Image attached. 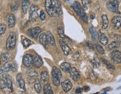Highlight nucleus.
<instances>
[{
	"label": "nucleus",
	"instance_id": "obj_1",
	"mask_svg": "<svg viewBox=\"0 0 121 94\" xmlns=\"http://www.w3.org/2000/svg\"><path fill=\"white\" fill-rule=\"evenodd\" d=\"M45 8L48 15L52 17L62 15L61 3L59 0H45Z\"/></svg>",
	"mask_w": 121,
	"mask_h": 94
},
{
	"label": "nucleus",
	"instance_id": "obj_2",
	"mask_svg": "<svg viewBox=\"0 0 121 94\" xmlns=\"http://www.w3.org/2000/svg\"><path fill=\"white\" fill-rule=\"evenodd\" d=\"M72 8H73V10L75 11L76 13L78 15V17L82 19V20L84 22H85V23H88V20H87V17L86 15V13L85 12L84 8H82L81 6V5H80L79 2H75L72 5Z\"/></svg>",
	"mask_w": 121,
	"mask_h": 94
},
{
	"label": "nucleus",
	"instance_id": "obj_3",
	"mask_svg": "<svg viewBox=\"0 0 121 94\" xmlns=\"http://www.w3.org/2000/svg\"><path fill=\"white\" fill-rule=\"evenodd\" d=\"M62 78V73L60 70L56 67L53 66L52 70V80L55 86H59L60 84V79Z\"/></svg>",
	"mask_w": 121,
	"mask_h": 94
},
{
	"label": "nucleus",
	"instance_id": "obj_4",
	"mask_svg": "<svg viewBox=\"0 0 121 94\" xmlns=\"http://www.w3.org/2000/svg\"><path fill=\"white\" fill-rule=\"evenodd\" d=\"M16 34L14 32H11L10 34H9L8 39L6 40V49L8 50H13L15 48L16 46Z\"/></svg>",
	"mask_w": 121,
	"mask_h": 94
},
{
	"label": "nucleus",
	"instance_id": "obj_5",
	"mask_svg": "<svg viewBox=\"0 0 121 94\" xmlns=\"http://www.w3.org/2000/svg\"><path fill=\"white\" fill-rule=\"evenodd\" d=\"M106 7L108 10L115 14H120L119 11V1L118 0H110L106 4Z\"/></svg>",
	"mask_w": 121,
	"mask_h": 94
},
{
	"label": "nucleus",
	"instance_id": "obj_6",
	"mask_svg": "<svg viewBox=\"0 0 121 94\" xmlns=\"http://www.w3.org/2000/svg\"><path fill=\"white\" fill-rule=\"evenodd\" d=\"M39 11V8L36 5H32L30 7L29 9V19L30 21L34 22L37 20V18L38 17V11Z\"/></svg>",
	"mask_w": 121,
	"mask_h": 94
},
{
	"label": "nucleus",
	"instance_id": "obj_7",
	"mask_svg": "<svg viewBox=\"0 0 121 94\" xmlns=\"http://www.w3.org/2000/svg\"><path fill=\"white\" fill-rule=\"evenodd\" d=\"M33 59L34 56L29 54H26L23 56L22 58V64L27 68H31L33 65Z\"/></svg>",
	"mask_w": 121,
	"mask_h": 94
},
{
	"label": "nucleus",
	"instance_id": "obj_8",
	"mask_svg": "<svg viewBox=\"0 0 121 94\" xmlns=\"http://www.w3.org/2000/svg\"><path fill=\"white\" fill-rule=\"evenodd\" d=\"M110 58L116 64H121V52L119 50H114L110 54Z\"/></svg>",
	"mask_w": 121,
	"mask_h": 94
},
{
	"label": "nucleus",
	"instance_id": "obj_9",
	"mask_svg": "<svg viewBox=\"0 0 121 94\" xmlns=\"http://www.w3.org/2000/svg\"><path fill=\"white\" fill-rule=\"evenodd\" d=\"M41 29L38 26H36V27H34V28H31L27 32V34L29 36H30L32 39H36L37 38H38L40 35V33L41 32Z\"/></svg>",
	"mask_w": 121,
	"mask_h": 94
},
{
	"label": "nucleus",
	"instance_id": "obj_10",
	"mask_svg": "<svg viewBox=\"0 0 121 94\" xmlns=\"http://www.w3.org/2000/svg\"><path fill=\"white\" fill-rule=\"evenodd\" d=\"M111 26L113 29L115 30H119L121 27V17L120 16H114L111 20Z\"/></svg>",
	"mask_w": 121,
	"mask_h": 94
},
{
	"label": "nucleus",
	"instance_id": "obj_11",
	"mask_svg": "<svg viewBox=\"0 0 121 94\" xmlns=\"http://www.w3.org/2000/svg\"><path fill=\"white\" fill-rule=\"evenodd\" d=\"M59 43L60 45V48L62 49V51L64 52V54L65 56H68L69 54H71V49L69 48V47L66 44V42H65L64 40L60 39L59 41Z\"/></svg>",
	"mask_w": 121,
	"mask_h": 94
},
{
	"label": "nucleus",
	"instance_id": "obj_12",
	"mask_svg": "<svg viewBox=\"0 0 121 94\" xmlns=\"http://www.w3.org/2000/svg\"><path fill=\"white\" fill-rule=\"evenodd\" d=\"M61 87H62L63 90L65 93H67V92H69L72 89L73 84H72V82L69 81V79H67V80H65L64 81H63L61 83Z\"/></svg>",
	"mask_w": 121,
	"mask_h": 94
},
{
	"label": "nucleus",
	"instance_id": "obj_13",
	"mask_svg": "<svg viewBox=\"0 0 121 94\" xmlns=\"http://www.w3.org/2000/svg\"><path fill=\"white\" fill-rule=\"evenodd\" d=\"M69 73V74H70V77L73 81H77L80 78V74L76 68L72 67Z\"/></svg>",
	"mask_w": 121,
	"mask_h": 94
},
{
	"label": "nucleus",
	"instance_id": "obj_14",
	"mask_svg": "<svg viewBox=\"0 0 121 94\" xmlns=\"http://www.w3.org/2000/svg\"><path fill=\"white\" fill-rule=\"evenodd\" d=\"M39 42L42 45H43L45 48H47L48 45H49V41H48V39H47V35H46V33H41L39 36Z\"/></svg>",
	"mask_w": 121,
	"mask_h": 94
},
{
	"label": "nucleus",
	"instance_id": "obj_15",
	"mask_svg": "<svg viewBox=\"0 0 121 94\" xmlns=\"http://www.w3.org/2000/svg\"><path fill=\"white\" fill-rule=\"evenodd\" d=\"M1 78H2L4 81V84H5V86L10 90V91H13V84H12V81L10 78V77L8 75H2L1 76Z\"/></svg>",
	"mask_w": 121,
	"mask_h": 94
},
{
	"label": "nucleus",
	"instance_id": "obj_16",
	"mask_svg": "<svg viewBox=\"0 0 121 94\" xmlns=\"http://www.w3.org/2000/svg\"><path fill=\"white\" fill-rule=\"evenodd\" d=\"M17 81L18 83V85H19V87L21 90H22V91H26L25 81H24V80L22 79V75L21 73H19L17 75Z\"/></svg>",
	"mask_w": 121,
	"mask_h": 94
},
{
	"label": "nucleus",
	"instance_id": "obj_17",
	"mask_svg": "<svg viewBox=\"0 0 121 94\" xmlns=\"http://www.w3.org/2000/svg\"><path fill=\"white\" fill-rule=\"evenodd\" d=\"M43 60H42V58L40 56L35 54L34 56V59H33V65L36 68H40L43 65Z\"/></svg>",
	"mask_w": 121,
	"mask_h": 94
},
{
	"label": "nucleus",
	"instance_id": "obj_18",
	"mask_svg": "<svg viewBox=\"0 0 121 94\" xmlns=\"http://www.w3.org/2000/svg\"><path fill=\"white\" fill-rule=\"evenodd\" d=\"M7 21H8V26L9 28H12L15 26L16 23V18L15 16L13 14H9L7 17Z\"/></svg>",
	"mask_w": 121,
	"mask_h": 94
},
{
	"label": "nucleus",
	"instance_id": "obj_19",
	"mask_svg": "<svg viewBox=\"0 0 121 94\" xmlns=\"http://www.w3.org/2000/svg\"><path fill=\"white\" fill-rule=\"evenodd\" d=\"M98 39H99V42L102 45H108V38L106 37V35L104 33H102V32H99Z\"/></svg>",
	"mask_w": 121,
	"mask_h": 94
},
{
	"label": "nucleus",
	"instance_id": "obj_20",
	"mask_svg": "<svg viewBox=\"0 0 121 94\" xmlns=\"http://www.w3.org/2000/svg\"><path fill=\"white\" fill-rule=\"evenodd\" d=\"M4 70H5V72H10V71H14L15 69H17V66L14 63L8 62L6 63H4Z\"/></svg>",
	"mask_w": 121,
	"mask_h": 94
},
{
	"label": "nucleus",
	"instance_id": "obj_21",
	"mask_svg": "<svg viewBox=\"0 0 121 94\" xmlns=\"http://www.w3.org/2000/svg\"><path fill=\"white\" fill-rule=\"evenodd\" d=\"M49 75L47 71H43L40 73V80L43 84H46L49 81Z\"/></svg>",
	"mask_w": 121,
	"mask_h": 94
},
{
	"label": "nucleus",
	"instance_id": "obj_22",
	"mask_svg": "<svg viewBox=\"0 0 121 94\" xmlns=\"http://www.w3.org/2000/svg\"><path fill=\"white\" fill-rule=\"evenodd\" d=\"M29 4H30L29 0H22V11L24 15H26L28 11Z\"/></svg>",
	"mask_w": 121,
	"mask_h": 94
},
{
	"label": "nucleus",
	"instance_id": "obj_23",
	"mask_svg": "<svg viewBox=\"0 0 121 94\" xmlns=\"http://www.w3.org/2000/svg\"><path fill=\"white\" fill-rule=\"evenodd\" d=\"M102 29L106 30L109 25V20H108V18L107 17V15H103L102 16Z\"/></svg>",
	"mask_w": 121,
	"mask_h": 94
},
{
	"label": "nucleus",
	"instance_id": "obj_24",
	"mask_svg": "<svg viewBox=\"0 0 121 94\" xmlns=\"http://www.w3.org/2000/svg\"><path fill=\"white\" fill-rule=\"evenodd\" d=\"M60 67L65 72H69V71H70V69L72 68L70 64H69V63H67V62H64L63 63L60 64Z\"/></svg>",
	"mask_w": 121,
	"mask_h": 94
},
{
	"label": "nucleus",
	"instance_id": "obj_25",
	"mask_svg": "<svg viewBox=\"0 0 121 94\" xmlns=\"http://www.w3.org/2000/svg\"><path fill=\"white\" fill-rule=\"evenodd\" d=\"M46 35H47L49 44H50L51 45H52V46H55V41L53 35L49 31H48L47 32H46Z\"/></svg>",
	"mask_w": 121,
	"mask_h": 94
},
{
	"label": "nucleus",
	"instance_id": "obj_26",
	"mask_svg": "<svg viewBox=\"0 0 121 94\" xmlns=\"http://www.w3.org/2000/svg\"><path fill=\"white\" fill-rule=\"evenodd\" d=\"M120 46V42H118L117 41H112L111 43H110L108 45V48L109 50H115L117 48H119Z\"/></svg>",
	"mask_w": 121,
	"mask_h": 94
},
{
	"label": "nucleus",
	"instance_id": "obj_27",
	"mask_svg": "<svg viewBox=\"0 0 121 94\" xmlns=\"http://www.w3.org/2000/svg\"><path fill=\"white\" fill-rule=\"evenodd\" d=\"M89 30H90V33H91V38H92V40L94 41V42H96V41H97V34H96V30H95V29L94 28V26H91V27H90V29H89Z\"/></svg>",
	"mask_w": 121,
	"mask_h": 94
},
{
	"label": "nucleus",
	"instance_id": "obj_28",
	"mask_svg": "<svg viewBox=\"0 0 121 94\" xmlns=\"http://www.w3.org/2000/svg\"><path fill=\"white\" fill-rule=\"evenodd\" d=\"M43 94H53L52 87L49 84H45V86L43 87Z\"/></svg>",
	"mask_w": 121,
	"mask_h": 94
},
{
	"label": "nucleus",
	"instance_id": "obj_29",
	"mask_svg": "<svg viewBox=\"0 0 121 94\" xmlns=\"http://www.w3.org/2000/svg\"><path fill=\"white\" fill-rule=\"evenodd\" d=\"M22 44L23 47H24V48H27L32 44V41L30 39H27V38H24L22 41Z\"/></svg>",
	"mask_w": 121,
	"mask_h": 94
},
{
	"label": "nucleus",
	"instance_id": "obj_30",
	"mask_svg": "<svg viewBox=\"0 0 121 94\" xmlns=\"http://www.w3.org/2000/svg\"><path fill=\"white\" fill-rule=\"evenodd\" d=\"M94 48L96 50V51L98 52L99 54H102V55H103L105 54V50L103 49V48L100 45H98V44H95L94 45Z\"/></svg>",
	"mask_w": 121,
	"mask_h": 94
},
{
	"label": "nucleus",
	"instance_id": "obj_31",
	"mask_svg": "<svg viewBox=\"0 0 121 94\" xmlns=\"http://www.w3.org/2000/svg\"><path fill=\"white\" fill-rule=\"evenodd\" d=\"M102 59V63H103L105 65V66L107 67V68H108V69H110V70H114V65H112V64H111V63H110L109 62H108V61H107L106 59H103V58H102V59Z\"/></svg>",
	"mask_w": 121,
	"mask_h": 94
},
{
	"label": "nucleus",
	"instance_id": "obj_32",
	"mask_svg": "<svg viewBox=\"0 0 121 94\" xmlns=\"http://www.w3.org/2000/svg\"><path fill=\"white\" fill-rule=\"evenodd\" d=\"M82 6L84 8V9L87 10L91 5V1L90 0H82Z\"/></svg>",
	"mask_w": 121,
	"mask_h": 94
},
{
	"label": "nucleus",
	"instance_id": "obj_33",
	"mask_svg": "<svg viewBox=\"0 0 121 94\" xmlns=\"http://www.w3.org/2000/svg\"><path fill=\"white\" fill-rule=\"evenodd\" d=\"M58 35L60 38H62V39H66V35H64V28L63 27H59L58 29Z\"/></svg>",
	"mask_w": 121,
	"mask_h": 94
},
{
	"label": "nucleus",
	"instance_id": "obj_34",
	"mask_svg": "<svg viewBox=\"0 0 121 94\" xmlns=\"http://www.w3.org/2000/svg\"><path fill=\"white\" fill-rule=\"evenodd\" d=\"M1 60L4 63H6L8 62V56L5 53H2L1 54Z\"/></svg>",
	"mask_w": 121,
	"mask_h": 94
},
{
	"label": "nucleus",
	"instance_id": "obj_35",
	"mask_svg": "<svg viewBox=\"0 0 121 94\" xmlns=\"http://www.w3.org/2000/svg\"><path fill=\"white\" fill-rule=\"evenodd\" d=\"M26 73L30 77H37L38 75V74L37 73L36 71H35V70H31V69L28 70V71L26 72Z\"/></svg>",
	"mask_w": 121,
	"mask_h": 94
},
{
	"label": "nucleus",
	"instance_id": "obj_36",
	"mask_svg": "<svg viewBox=\"0 0 121 94\" xmlns=\"http://www.w3.org/2000/svg\"><path fill=\"white\" fill-rule=\"evenodd\" d=\"M34 87H35L37 93H40V92H41V84L40 82H36L34 85Z\"/></svg>",
	"mask_w": 121,
	"mask_h": 94
},
{
	"label": "nucleus",
	"instance_id": "obj_37",
	"mask_svg": "<svg viewBox=\"0 0 121 94\" xmlns=\"http://www.w3.org/2000/svg\"><path fill=\"white\" fill-rule=\"evenodd\" d=\"M6 31V26L5 24H3V23H1V25H0V35H3V34Z\"/></svg>",
	"mask_w": 121,
	"mask_h": 94
},
{
	"label": "nucleus",
	"instance_id": "obj_38",
	"mask_svg": "<svg viewBox=\"0 0 121 94\" xmlns=\"http://www.w3.org/2000/svg\"><path fill=\"white\" fill-rule=\"evenodd\" d=\"M18 6H19V2H18L17 1V2H13V3L12 4V5L11 6V11H15L16 10H17Z\"/></svg>",
	"mask_w": 121,
	"mask_h": 94
},
{
	"label": "nucleus",
	"instance_id": "obj_39",
	"mask_svg": "<svg viewBox=\"0 0 121 94\" xmlns=\"http://www.w3.org/2000/svg\"><path fill=\"white\" fill-rule=\"evenodd\" d=\"M112 38L116 39V41L120 42V44L121 45V35H114V36H112Z\"/></svg>",
	"mask_w": 121,
	"mask_h": 94
},
{
	"label": "nucleus",
	"instance_id": "obj_40",
	"mask_svg": "<svg viewBox=\"0 0 121 94\" xmlns=\"http://www.w3.org/2000/svg\"><path fill=\"white\" fill-rule=\"evenodd\" d=\"M40 18L41 20H46V14L43 11H41L40 13Z\"/></svg>",
	"mask_w": 121,
	"mask_h": 94
},
{
	"label": "nucleus",
	"instance_id": "obj_41",
	"mask_svg": "<svg viewBox=\"0 0 121 94\" xmlns=\"http://www.w3.org/2000/svg\"><path fill=\"white\" fill-rule=\"evenodd\" d=\"M93 64H94V65L96 67V68H98L99 66V62L98 61V59H94V61H92Z\"/></svg>",
	"mask_w": 121,
	"mask_h": 94
},
{
	"label": "nucleus",
	"instance_id": "obj_42",
	"mask_svg": "<svg viewBox=\"0 0 121 94\" xmlns=\"http://www.w3.org/2000/svg\"><path fill=\"white\" fill-rule=\"evenodd\" d=\"M82 90H83V89H82V88L78 87V88L76 89V93H77V94H80V93H82Z\"/></svg>",
	"mask_w": 121,
	"mask_h": 94
},
{
	"label": "nucleus",
	"instance_id": "obj_43",
	"mask_svg": "<svg viewBox=\"0 0 121 94\" xmlns=\"http://www.w3.org/2000/svg\"><path fill=\"white\" fill-rule=\"evenodd\" d=\"M83 90H85V91H86V92L89 91V90H90V87H87V86H85V87H83Z\"/></svg>",
	"mask_w": 121,
	"mask_h": 94
},
{
	"label": "nucleus",
	"instance_id": "obj_44",
	"mask_svg": "<svg viewBox=\"0 0 121 94\" xmlns=\"http://www.w3.org/2000/svg\"><path fill=\"white\" fill-rule=\"evenodd\" d=\"M95 17V15H93V14H91V19H94Z\"/></svg>",
	"mask_w": 121,
	"mask_h": 94
},
{
	"label": "nucleus",
	"instance_id": "obj_45",
	"mask_svg": "<svg viewBox=\"0 0 121 94\" xmlns=\"http://www.w3.org/2000/svg\"><path fill=\"white\" fill-rule=\"evenodd\" d=\"M94 94H99V93H94Z\"/></svg>",
	"mask_w": 121,
	"mask_h": 94
},
{
	"label": "nucleus",
	"instance_id": "obj_46",
	"mask_svg": "<svg viewBox=\"0 0 121 94\" xmlns=\"http://www.w3.org/2000/svg\"><path fill=\"white\" fill-rule=\"evenodd\" d=\"M118 89H121V87H119V88H118Z\"/></svg>",
	"mask_w": 121,
	"mask_h": 94
},
{
	"label": "nucleus",
	"instance_id": "obj_47",
	"mask_svg": "<svg viewBox=\"0 0 121 94\" xmlns=\"http://www.w3.org/2000/svg\"><path fill=\"white\" fill-rule=\"evenodd\" d=\"M22 94H25V93H22Z\"/></svg>",
	"mask_w": 121,
	"mask_h": 94
}]
</instances>
